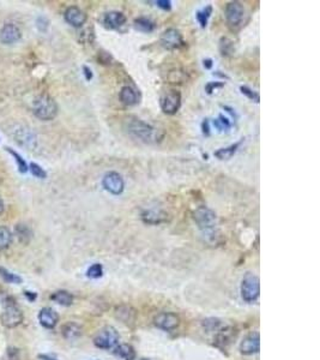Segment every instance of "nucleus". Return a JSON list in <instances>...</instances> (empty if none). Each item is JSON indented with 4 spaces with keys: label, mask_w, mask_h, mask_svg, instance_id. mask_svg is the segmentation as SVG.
Masks as SVG:
<instances>
[{
    "label": "nucleus",
    "mask_w": 320,
    "mask_h": 360,
    "mask_svg": "<svg viewBox=\"0 0 320 360\" xmlns=\"http://www.w3.org/2000/svg\"><path fill=\"white\" fill-rule=\"evenodd\" d=\"M203 65H204V67L205 68H208V70H210V68L212 67V60L211 59H204L203 61Z\"/></svg>",
    "instance_id": "obj_39"
},
{
    "label": "nucleus",
    "mask_w": 320,
    "mask_h": 360,
    "mask_svg": "<svg viewBox=\"0 0 320 360\" xmlns=\"http://www.w3.org/2000/svg\"><path fill=\"white\" fill-rule=\"evenodd\" d=\"M32 113L40 120H53L58 114V104L53 97L42 94V95L36 97L32 102Z\"/></svg>",
    "instance_id": "obj_3"
},
{
    "label": "nucleus",
    "mask_w": 320,
    "mask_h": 360,
    "mask_svg": "<svg viewBox=\"0 0 320 360\" xmlns=\"http://www.w3.org/2000/svg\"><path fill=\"white\" fill-rule=\"evenodd\" d=\"M211 13H212V6L211 5L205 6L204 9H201V10L198 11L197 14H196V17H197V21L199 22V24H200L201 28L206 27L208 21H209V18H210Z\"/></svg>",
    "instance_id": "obj_24"
},
{
    "label": "nucleus",
    "mask_w": 320,
    "mask_h": 360,
    "mask_svg": "<svg viewBox=\"0 0 320 360\" xmlns=\"http://www.w3.org/2000/svg\"><path fill=\"white\" fill-rule=\"evenodd\" d=\"M52 300L63 306H70L73 301V297L66 291H58L52 295Z\"/></svg>",
    "instance_id": "obj_22"
},
{
    "label": "nucleus",
    "mask_w": 320,
    "mask_h": 360,
    "mask_svg": "<svg viewBox=\"0 0 320 360\" xmlns=\"http://www.w3.org/2000/svg\"><path fill=\"white\" fill-rule=\"evenodd\" d=\"M102 185L104 190L108 192L114 194V196H119L124 192L125 189V183L122 176L117 172H109L103 176L102 179Z\"/></svg>",
    "instance_id": "obj_9"
},
{
    "label": "nucleus",
    "mask_w": 320,
    "mask_h": 360,
    "mask_svg": "<svg viewBox=\"0 0 320 360\" xmlns=\"http://www.w3.org/2000/svg\"><path fill=\"white\" fill-rule=\"evenodd\" d=\"M180 323L179 317L172 312H162L155 317V324L162 330L171 331L178 328Z\"/></svg>",
    "instance_id": "obj_11"
},
{
    "label": "nucleus",
    "mask_w": 320,
    "mask_h": 360,
    "mask_svg": "<svg viewBox=\"0 0 320 360\" xmlns=\"http://www.w3.org/2000/svg\"><path fill=\"white\" fill-rule=\"evenodd\" d=\"M16 232H17L18 239L23 241V243H27V241H29V239H30V230H29L27 226L17 225Z\"/></svg>",
    "instance_id": "obj_31"
},
{
    "label": "nucleus",
    "mask_w": 320,
    "mask_h": 360,
    "mask_svg": "<svg viewBox=\"0 0 320 360\" xmlns=\"http://www.w3.org/2000/svg\"><path fill=\"white\" fill-rule=\"evenodd\" d=\"M83 71H84V76H85L86 81H91V79H92V71L90 70V67L83 66Z\"/></svg>",
    "instance_id": "obj_37"
},
{
    "label": "nucleus",
    "mask_w": 320,
    "mask_h": 360,
    "mask_svg": "<svg viewBox=\"0 0 320 360\" xmlns=\"http://www.w3.org/2000/svg\"><path fill=\"white\" fill-rule=\"evenodd\" d=\"M28 168H29V171L31 172V174L36 176V178H40V179H45L46 176H47V173L45 169H43L41 166H39L37 164H34V162H31L30 165L28 166Z\"/></svg>",
    "instance_id": "obj_32"
},
{
    "label": "nucleus",
    "mask_w": 320,
    "mask_h": 360,
    "mask_svg": "<svg viewBox=\"0 0 320 360\" xmlns=\"http://www.w3.org/2000/svg\"><path fill=\"white\" fill-rule=\"evenodd\" d=\"M212 124H214L215 128L217 129L219 132L229 131V130L232 129V122H230L228 120V118H225L223 114H219L218 118L212 121Z\"/></svg>",
    "instance_id": "obj_27"
},
{
    "label": "nucleus",
    "mask_w": 320,
    "mask_h": 360,
    "mask_svg": "<svg viewBox=\"0 0 320 360\" xmlns=\"http://www.w3.org/2000/svg\"><path fill=\"white\" fill-rule=\"evenodd\" d=\"M81 334H82L81 328H79L77 324H74V323H68V324H66V326H64V328H63V335L66 338L78 337Z\"/></svg>",
    "instance_id": "obj_25"
},
{
    "label": "nucleus",
    "mask_w": 320,
    "mask_h": 360,
    "mask_svg": "<svg viewBox=\"0 0 320 360\" xmlns=\"http://www.w3.org/2000/svg\"><path fill=\"white\" fill-rule=\"evenodd\" d=\"M24 294H25V297H27L29 300H31V301H34L35 299H36V293H34V292H28V291H25L24 292Z\"/></svg>",
    "instance_id": "obj_38"
},
{
    "label": "nucleus",
    "mask_w": 320,
    "mask_h": 360,
    "mask_svg": "<svg viewBox=\"0 0 320 360\" xmlns=\"http://www.w3.org/2000/svg\"><path fill=\"white\" fill-rule=\"evenodd\" d=\"M0 276H2L3 280L7 283H21L22 282V277L16 275V274L9 272V270L4 268V266H0Z\"/></svg>",
    "instance_id": "obj_28"
},
{
    "label": "nucleus",
    "mask_w": 320,
    "mask_h": 360,
    "mask_svg": "<svg viewBox=\"0 0 320 360\" xmlns=\"http://www.w3.org/2000/svg\"><path fill=\"white\" fill-rule=\"evenodd\" d=\"M244 9L239 2L229 3L225 7L227 23L233 30H237L243 25L244 22Z\"/></svg>",
    "instance_id": "obj_5"
},
{
    "label": "nucleus",
    "mask_w": 320,
    "mask_h": 360,
    "mask_svg": "<svg viewBox=\"0 0 320 360\" xmlns=\"http://www.w3.org/2000/svg\"><path fill=\"white\" fill-rule=\"evenodd\" d=\"M3 211H4V202L2 200V197H0V215L3 214Z\"/></svg>",
    "instance_id": "obj_41"
},
{
    "label": "nucleus",
    "mask_w": 320,
    "mask_h": 360,
    "mask_svg": "<svg viewBox=\"0 0 320 360\" xmlns=\"http://www.w3.org/2000/svg\"><path fill=\"white\" fill-rule=\"evenodd\" d=\"M119 342V334L113 327H107L103 330H101L99 335L93 340L96 347L101 349H110L117 346Z\"/></svg>",
    "instance_id": "obj_7"
},
{
    "label": "nucleus",
    "mask_w": 320,
    "mask_h": 360,
    "mask_svg": "<svg viewBox=\"0 0 320 360\" xmlns=\"http://www.w3.org/2000/svg\"><path fill=\"white\" fill-rule=\"evenodd\" d=\"M241 146V142H237L235 144H232V146L227 147V148H222V149H218L217 151H215V156L218 158V160H229V158H232L235 153L239 149V147Z\"/></svg>",
    "instance_id": "obj_18"
},
{
    "label": "nucleus",
    "mask_w": 320,
    "mask_h": 360,
    "mask_svg": "<svg viewBox=\"0 0 320 360\" xmlns=\"http://www.w3.org/2000/svg\"><path fill=\"white\" fill-rule=\"evenodd\" d=\"M2 322L6 328H16L23 322V313L14 302H7L2 313Z\"/></svg>",
    "instance_id": "obj_6"
},
{
    "label": "nucleus",
    "mask_w": 320,
    "mask_h": 360,
    "mask_svg": "<svg viewBox=\"0 0 320 360\" xmlns=\"http://www.w3.org/2000/svg\"><path fill=\"white\" fill-rule=\"evenodd\" d=\"M180 107H181V94L179 92L171 90L164 96H162L161 110L163 111V113L173 115L180 110Z\"/></svg>",
    "instance_id": "obj_10"
},
{
    "label": "nucleus",
    "mask_w": 320,
    "mask_h": 360,
    "mask_svg": "<svg viewBox=\"0 0 320 360\" xmlns=\"http://www.w3.org/2000/svg\"><path fill=\"white\" fill-rule=\"evenodd\" d=\"M223 86H224V83L223 82H209L208 84L205 85V92H206L209 95H211L212 93L216 92V89L223 88Z\"/></svg>",
    "instance_id": "obj_34"
},
{
    "label": "nucleus",
    "mask_w": 320,
    "mask_h": 360,
    "mask_svg": "<svg viewBox=\"0 0 320 360\" xmlns=\"http://www.w3.org/2000/svg\"><path fill=\"white\" fill-rule=\"evenodd\" d=\"M39 320L42 327L47 328V329H53L59 320V316L53 309L43 308L39 313Z\"/></svg>",
    "instance_id": "obj_16"
},
{
    "label": "nucleus",
    "mask_w": 320,
    "mask_h": 360,
    "mask_svg": "<svg viewBox=\"0 0 320 360\" xmlns=\"http://www.w3.org/2000/svg\"><path fill=\"white\" fill-rule=\"evenodd\" d=\"M125 130L129 136L136 139L142 140L144 143H156L158 139L157 130L153 126L146 124L145 121L137 118H128L125 121Z\"/></svg>",
    "instance_id": "obj_1"
},
{
    "label": "nucleus",
    "mask_w": 320,
    "mask_h": 360,
    "mask_svg": "<svg viewBox=\"0 0 320 360\" xmlns=\"http://www.w3.org/2000/svg\"><path fill=\"white\" fill-rule=\"evenodd\" d=\"M260 349V336L258 333H252L243 338L240 345V352L244 355L258 353Z\"/></svg>",
    "instance_id": "obj_14"
},
{
    "label": "nucleus",
    "mask_w": 320,
    "mask_h": 360,
    "mask_svg": "<svg viewBox=\"0 0 320 360\" xmlns=\"http://www.w3.org/2000/svg\"><path fill=\"white\" fill-rule=\"evenodd\" d=\"M142 360H149V359H142Z\"/></svg>",
    "instance_id": "obj_42"
},
{
    "label": "nucleus",
    "mask_w": 320,
    "mask_h": 360,
    "mask_svg": "<svg viewBox=\"0 0 320 360\" xmlns=\"http://www.w3.org/2000/svg\"><path fill=\"white\" fill-rule=\"evenodd\" d=\"M201 131H203L204 136H210V122L209 119H204L201 122Z\"/></svg>",
    "instance_id": "obj_36"
},
{
    "label": "nucleus",
    "mask_w": 320,
    "mask_h": 360,
    "mask_svg": "<svg viewBox=\"0 0 320 360\" xmlns=\"http://www.w3.org/2000/svg\"><path fill=\"white\" fill-rule=\"evenodd\" d=\"M193 219L204 237L215 238L217 232V218L210 208L205 205L197 208L193 212Z\"/></svg>",
    "instance_id": "obj_2"
},
{
    "label": "nucleus",
    "mask_w": 320,
    "mask_h": 360,
    "mask_svg": "<svg viewBox=\"0 0 320 360\" xmlns=\"http://www.w3.org/2000/svg\"><path fill=\"white\" fill-rule=\"evenodd\" d=\"M133 27H135L136 30H138L140 32H151L155 30L156 25L153 21H150L149 18H137V20L133 22Z\"/></svg>",
    "instance_id": "obj_20"
},
{
    "label": "nucleus",
    "mask_w": 320,
    "mask_h": 360,
    "mask_svg": "<svg viewBox=\"0 0 320 360\" xmlns=\"http://www.w3.org/2000/svg\"><path fill=\"white\" fill-rule=\"evenodd\" d=\"M22 38L21 29L13 23H7L0 30V41L4 45H12Z\"/></svg>",
    "instance_id": "obj_13"
},
{
    "label": "nucleus",
    "mask_w": 320,
    "mask_h": 360,
    "mask_svg": "<svg viewBox=\"0 0 320 360\" xmlns=\"http://www.w3.org/2000/svg\"><path fill=\"white\" fill-rule=\"evenodd\" d=\"M155 4L164 11H169L172 9V2H169V0H157Z\"/></svg>",
    "instance_id": "obj_35"
},
{
    "label": "nucleus",
    "mask_w": 320,
    "mask_h": 360,
    "mask_svg": "<svg viewBox=\"0 0 320 360\" xmlns=\"http://www.w3.org/2000/svg\"><path fill=\"white\" fill-rule=\"evenodd\" d=\"M240 90H241V93L243 94L244 96H247L248 99L252 100V101H254V102H259L260 101V96H259V94L257 92H254V90H252L248 88V86H240Z\"/></svg>",
    "instance_id": "obj_33"
},
{
    "label": "nucleus",
    "mask_w": 320,
    "mask_h": 360,
    "mask_svg": "<svg viewBox=\"0 0 320 360\" xmlns=\"http://www.w3.org/2000/svg\"><path fill=\"white\" fill-rule=\"evenodd\" d=\"M233 48H234L233 41H230V40L227 38L221 39V42H219V50H221L222 56H228V54L233 53Z\"/></svg>",
    "instance_id": "obj_30"
},
{
    "label": "nucleus",
    "mask_w": 320,
    "mask_h": 360,
    "mask_svg": "<svg viewBox=\"0 0 320 360\" xmlns=\"http://www.w3.org/2000/svg\"><path fill=\"white\" fill-rule=\"evenodd\" d=\"M259 293H260V284L258 276L251 273L246 274L241 282V297L244 301L253 302L259 298Z\"/></svg>",
    "instance_id": "obj_4"
},
{
    "label": "nucleus",
    "mask_w": 320,
    "mask_h": 360,
    "mask_svg": "<svg viewBox=\"0 0 320 360\" xmlns=\"http://www.w3.org/2000/svg\"><path fill=\"white\" fill-rule=\"evenodd\" d=\"M160 43L163 48L168 50L179 49L185 46V41H183L181 32L173 28L167 29V30L161 35Z\"/></svg>",
    "instance_id": "obj_8"
},
{
    "label": "nucleus",
    "mask_w": 320,
    "mask_h": 360,
    "mask_svg": "<svg viewBox=\"0 0 320 360\" xmlns=\"http://www.w3.org/2000/svg\"><path fill=\"white\" fill-rule=\"evenodd\" d=\"M164 216L165 214L161 211L156 210H146L142 214V219L145 223H149V225H157V223H161L162 221H164Z\"/></svg>",
    "instance_id": "obj_19"
},
{
    "label": "nucleus",
    "mask_w": 320,
    "mask_h": 360,
    "mask_svg": "<svg viewBox=\"0 0 320 360\" xmlns=\"http://www.w3.org/2000/svg\"><path fill=\"white\" fill-rule=\"evenodd\" d=\"M5 150L14 157V161H16V164L18 166V171H20L21 173H27L29 168H28L27 162L24 161V158L22 157L21 155L17 153V151H14L13 149H11V148H9V147H5Z\"/></svg>",
    "instance_id": "obj_26"
},
{
    "label": "nucleus",
    "mask_w": 320,
    "mask_h": 360,
    "mask_svg": "<svg viewBox=\"0 0 320 360\" xmlns=\"http://www.w3.org/2000/svg\"><path fill=\"white\" fill-rule=\"evenodd\" d=\"M65 21L74 28H81L85 24L86 14L77 6H70L65 11Z\"/></svg>",
    "instance_id": "obj_12"
},
{
    "label": "nucleus",
    "mask_w": 320,
    "mask_h": 360,
    "mask_svg": "<svg viewBox=\"0 0 320 360\" xmlns=\"http://www.w3.org/2000/svg\"><path fill=\"white\" fill-rule=\"evenodd\" d=\"M103 275V266L100 264V263H95L92 264L86 272V276L90 277V279H99Z\"/></svg>",
    "instance_id": "obj_29"
},
{
    "label": "nucleus",
    "mask_w": 320,
    "mask_h": 360,
    "mask_svg": "<svg viewBox=\"0 0 320 360\" xmlns=\"http://www.w3.org/2000/svg\"><path fill=\"white\" fill-rule=\"evenodd\" d=\"M119 97H120L121 102L126 106H133V104L138 102V96H137L136 90L128 85L122 86Z\"/></svg>",
    "instance_id": "obj_17"
},
{
    "label": "nucleus",
    "mask_w": 320,
    "mask_h": 360,
    "mask_svg": "<svg viewBox=\"0 0 320 360\" xmlns=\"http://www.w3.org/2000/svg\"><path fill=\"white\" fill-rule=\"evenodd\" d=\"M12 241V233L5 226H0V251L5 250Z\"/></svg>",
    "instance_id": "obj_23"
},
{
    "label": "nucleus",
    "mask_w": 320,
    "mask_h": 360,
    "mask_svg": "<svg viewBox=\"0 0 320 360\" xmlns=\"http://www.w3.org/2000/svg\"><path fill=\"white\" fill-rule=\"evenodd\" d=\"M115 354L120 356V358L124 360H133L136 358L135 349H133L132 346L126 344L119 346V347L115 349Z\"/></svg>",
    "instance_id": "obj_21"
},
{
    "label": "nucleus",
    "mask_w": 320,
    "mask_h": 360,
    "mask_svg": "<svg viewBox=\"0 0 320 360\" xmlns=\"http://www.w3.org/2000/svg\"><path fill=\"white\" fill-rule=\"evenodd\" d=\"M223 108H224V110H225L227 112H228V113H229L230 115H232V117H233V118H235V119H236V113H235V112H234V110H233V108H232V107H228V106H223Z\"/></svg>",
    "instance_id": "obj_40"
},
{
    "label": "nucleus",
    "mask_w": 320,
    "mask_h": 360,
    "mask_svg": "<svg viewBox=\"0 0 320 360\" xmlns=\"http://www.w3.org/2000/svg\"><path fill=\"white\" fill-rule=\"evenodd\" d=\"M126 23V16L119 11H110L107 12L103 17V25L107 29L115 30V29L121 28Z\"/></svg>",
    "instance_id": "obj_15"
}]
</instances>
